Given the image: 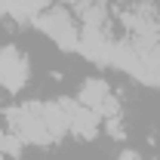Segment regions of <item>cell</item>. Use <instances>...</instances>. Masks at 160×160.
I'll list each match as a JSON object with an SVG mask.
<instances>
[{
    "label": "cell",
    "instance_id": "cell-1",
    "mask_svg": "<svg viewBox=\"0 0 160 160\" xmlns=\"http://www.w3.org/2000/svg\"><path fill=\"white\" fill-rule=\"evenodd\" d=\"M3 123L31 148H49L56 145L46 120H43V102H19V105H6L0 108Z\"/></svg>",
    "mask_w": 160,
    "mask_h": 160
},
{
    "label": "cell",
    "instance_id": "cell-2",
    "mask_svg": "<svg viewBox=\"0 0 160 160\" xmlns=\"http://www.w3.org/2000/svg\"><path fill=\"white\" fill-rule=\"evenodd\" d=\"M34 28H37L46 40H52L62 52H77L80 49V22H77V16H74V9L65 6V3H56V0H52V6L43 9L37 16Z\"/></svg>",
    "mask_w": 160,
    "mask_h": 160
},
{
    "label": "cell",
    "instance_id": "cell-3",
    "mask_svg": "<svg viewBox=\"0 0 160 160\" xmlns=\"http://www.w3.org/2000/svg\"><path fill=\"white\" fill-rule=\"evenodd\" d=\"M31 83V59L19 43H0V92L19 96Z\"/></svg>",
    "mask_w": 160,
    "mask_h": 160
},
{
    "label": "cell",
    "instance_id": "cell-4",
    "mask_svg": "<svg viewBox=\"0 0 160 160\" xmlns=\"http://www.w3.org/2000/svg\"><path fill=\"white\" fill-rule=\"evenodd\" d=\"M114 46H117V37L111 31H99V28H80V56L99 68H111V59H114Z\"/></svg>",
    "mask_w": 160,
    "mask_h": 160
},
{
    "label": "cell",
    "instance_id": "cell-5",
    "mask_svg": "<svg viewBox=\"0 0 160 160\" xmlns=\"http://www.w3.org/2000/svg\"><path fill=\"white\" fill-rule=\"evenodd\" d=\"M68 136H74L77 142H96L102 136V117L86 108V105H74L71 108V123H68Z\"/></svg>",
    "mask_w": 160,
    "mask_h": 160
},
{
    "label": "cell",
    "instance_id": "cell-6",
    "mask_svg": "<svg viewBox=\"0 0 160 160\" xmlns=\"http://www.w3.org/2000/svg\"><path fill=\"white\" fill-rule=\"evenodd\" d=\"M74 16H77L80 28L108 31V25H111V3H102V0H80L77 6H74Z\"/></svg>",
    "mask_w": 160,
    "mask_h": 160
},
{
    "label": "cell",
    "instance_id": "cell-7",
    "mask_svg": "<svg viewBox=\"0 0 160 160\" xmlns=\"http://www.w3.org/2000/svg\"><path fill=\"white\" fill-rule=\"evenodd\" d=\"M114 89H111V83L105 77H86L83 83H80V89H77V96L74 99L80 102V105H86V108H92L96 114H99V108L105 105V99L111 96Z\"/></svg>",
    "mask_w": 160,
    "mask_h": 160
},
{
    "label": "cell",
    "instance_id": "cell-8",
    "mask_svg": "<svg viewBox=\"0 0 160 160\" xmlns=\"http://www.w3.org/2000/svg\"><path fill=\"white\" fill-rule=\"evenodd\" d=\"M49 6H52V0H9V22L28 28V25L37 22L40 12L49 9Z\"/></svg>",
    "mask_w": 160,
    "mask_h": 160
},
{
    "label": "cell",
    "instance_id": "cell-9",
    "mask_svg": "<svg viewBox=\"0 0 160 160\" xmlns=\"http://www.w3.org/2000/svg\"><path fill=\"white\" fill-rule=\"evenodd\" d=\"M22 151H25V142H22L9 126H0V154L9 157V160H19Z\"/></svg>",
    "mask_w": 160,
    "mask_h": 160
},
{
    "label": "cell",
    "instance_id": "cell-10",
    "mask_svg": "<svg viewBox=\"0 0 160 160\" xmlns=\"http://www.w3.org/2000/svg\"><path fill=\"white\" fill-rule=\"evenodd\" d=\"M102 132H105L108 139H114V142H123L126 139V120H123V114L105 117L102 120Z\"/></svg>",
    "mask_w": 160,
    "mask_h": 160
},
{
    "label": "cell",
    "instance_id": "cell-11",
    "mask_svg": "<svg viewBox=\"0 0 160 160\" xmlns=\"http://www.w3.org/2000/svg\"><path fill=\"white\" fill-rule=\"evenodd\" d=\"M117 160H142V154H139V151H132V148H123V151L117 154Z\"/></svg>",
    "mask_w": 160,
    "mask_h": 160
},
{
    "label": "cell",
    "instance_id": "cell-12",
    "mask_svg": "<svg viewBox=\"0 0 160 160\" xmlns=\"http://www.w3.org/2000/svg\"><path fill=\"white\" fill-rule=\"evenodd\" d=\"M9 19V0H0V22Z\"/></svg>",
    "mask_w": 160,
    "mask_h": 160
},
{
    "label": "cell",
    "instance_id": "cell-13",
    "mask_svg": "<svg viewBox=\"0 0 160 160\" xmlns=\"http://www.w3.org/2000/svg\"><path fill=\"white\" fill-rule=\"evenodd\" d=\"M0 160H9V157H3V154H0Z\"/></svg>",
    "mask_w": 160,
    "mask_h": 160
},
{
    "label": "cell",
    "instance_id": "cell-14",
    "mask_svg": "<svg viewBox=\"0 0 160 160\" xmlns=\"http://www.w3.org/2000/svg\"><path fill=\"white\" fill-rule=\"evenodd\" d=\"M157 12H160V9H157Z\"/></svg>",
    "mask_w": 160,
    "mask_h": 160
}]
</instances>
